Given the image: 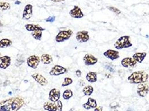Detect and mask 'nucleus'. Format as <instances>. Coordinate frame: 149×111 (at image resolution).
Segmentation results:
<instances>
[{
  "label": "nucleus",
  "mask_w": 149,
  "mask_h": 111,
  "mask_svg": "<svg viewBox=\"0 0 149 111\" xmlns=\"http://www.w3.org/2000/svg\"><path fill=\"white\" fill-rule=\"evenodd\" d=\"M24 104L21 97H13L0 102V111H19Z\"/></svg>",
  "instance_id": "1"
},
{
  "label": "nucleus",
  "mask_w": 149,
  "mask_h": 111,
  "mask_svg": "<svg viewBox=\"0 0 149 111\" xmlns=\"http://www.w3.org/2000/svg\"><path fill=\"white\" fill-rule=\"evenodd\" d=\"M149 79V74L143 71L134 72L127 78L128 81L131 84L145 83Z\"/></svg>",
  "instance_id": "2"
},
{
  "label": "nucleus",
  "mask_w": 149,
  "mask_h": 111,
  "mask_svg": "<svg viewBox=\"0 0 149 111\" xmlns=\"http://www.w3.org/2000/svg\"><path fill=\"white\" fill-rule=\"evenodd\" d=\"M115 48L122 50L128 48L132 46V44L130 41V37L128 36H123L119 38L114 44Z\"/></svg>",
  "instance_id": "3"
},
{
  "label": "nucleus",
  "mask_w": 149,
  "mask_h": 111,
  "mask_svg": "<svg viewBox=\"0 0 149 111\" xmlns=\"http://www.w3.org/2000/svg\"><path fill=\"white\" fill-rule=\"evenodd\" d=\"M73 35V31L71 30H62L59 32L55 37V41L58 43L63 42L70 38Z\"/></svg>",
  "instance_id": "4"
},
{
  "label": "nucleus",
  "mask_w": 149,
  "mask_h": 111,
  "mask_svg": "<svg viewBox=\"0 0 149 111\" xmlns=\"http://www.w3.org/2000/svg\"><path fill=\"white\" fill-rule=\"evenodd\" d=\"M28 66L33 69H37L40 62V58L36 55L30 56L26 59Z\"/></svg>",
  "instance_id": "5"
},
{
  "label": "nucleus",
  "mask_w": 149,
  "mask_h": 111,
  "mask_svg": "<svg viewBox=\"0 0 149 111\" xmlns=\"http://www.w3.org/2000/svg\"><path fill=\"white\" fill-rule=\"evenodd\" d=\"M67 72V70L66 68L60 65H56L53 67L50 70L49 74L51 76H59L61 74H64Z\"/></svg>",
  "instance_id": "6"
},
{
  "label": "nucleus",
  "mask_w": 149,
  "mask_h": 111,
  "mask_svg": "<svg viewBox=\"0 0 149 111\" xmlns=\"http://www.w3.org/2000/svg\"><path fill=\"white\" fill-rule=\"evenodd\" d=\"M76 39L79 43H84L87 42L89 40L88 31L85 30L78 31L76 35Z\"/></svg>",
  "instance_id": "7"
},
{
  "label": "nucleus",
  "mask_w": 149,
  "mask_h": 111,
  "mask_svg": "<svg viewBox=\"0 0 149 111\" xmlns=\"http://www.w3.org/2000/svg\"><path fill=\"white\" fill-rule=\"evenodd\" d=\"M149 92V86L148 84H139L137 88V93L141 97H145Z\"/></svg>",
  "instance_id": "8"
},
{
  "label": "nucleus",
  "mask_w": 149,
  "mask_h": 111,
  "mask_svg": "<svg viewBox=\"0 0 149 111\" xmlns=\"http://www.w3.org/2000/svg\"><path fill=\"white\" fill-rule=\"evenodd\" d=\"M61 96V92L57 89H52L49 93V99L52 102H57Z\"/></svg>",
  "instance_id": "9"
},
{
  "label": "nucleus",
  "mask_w": 149,
  "mask_h": 111,
  "mask_svg": "<svg viewBox=\"0 0 149 111\" xmlns=\"http://www.w3.org/2000/svg\"><path fill=\"white\" fill-rule=\"evenodd\" d=\"M83 61L84 62L85 65L88 66L95 65L98 62V59L93 54H86L83 58Z\"/></svg>",
  "instance_id": "10"
},
{
  "label": "nucleus",
  "mask_w": 149,
  "mask_h": 111,
  "mask_svg": "<svg viewBox=\"0 0 149 111\" xmlns=\"http://www.w3.org/2000/svg\"><path fill=\"white\" fill-rule=\"evenodd\" d=\"M31 77L42 86H46L48 84L47 79L42 74L38 73H34L31 75Z\"/></svg>",
  "instance_id": "11"
},
{
  "label": "nucleus",
  "mask_w": 149,
  "mask_h": 111,
  "mask_svg": "<svg viewBox=\"0 0 149 111\" xmlns=\"http://www.w3.org/2000/svg\"><path fill=\"white\" fill-rule=\"evenodd\" d=\"M121 65L125 68H133L136 66L137 62L132 57H125L121 61Z\"/></svg>",
  "instance_id": "12"
},
{
  "label": "nucleus",
  "mask_w": 149,
  "mask_h": 111,
  "mask_svg": "<svg viewBox=\"0 0 149 111\" xmlns=\"http://www.w3.org/2000/svg\"><path fill=\"white\" fill-rule=\"evenodd\" d=\"M69 14L74 18H81L84 16L81 9L78 6H74L73 8L71 10Z\"/></svg>",
  "instance_id": "13"
},
{
  "label": "nucleus",
  "mask_w": 149,
  "mask_h": 111,
  "mask_svg": "<svg viewBox=\"0 0 149 111\" xmlns=\"http://www.w3.org/2000/svg\"><path fill=\"white\" fill-rule=\"evenodd\" d=\"M119 53L117 51H115L113 50H108L105 52L103 53V55L107 57V59L112 60V61H114L116 59H118L119 58Z\"/></svg>",
  "instance_id": "14"
},
{
  "label": "nucleus",
  "mask_w": 149,
  "mask_h": 111,
  "mask_svg": "<svg viewBox=\"0 0 149 111\" xmlns=\"http://www.w3.org/2000/svg\"><path fill=\"white\" fill-rule=\"evenodd\" d=\"M33 15V6L30 4L26 5L24 9L23 12V19L29 20L31 18Z\"/></svg>",
  "instance_id": "15"
},
{
  "label": "nucleus",
  "mask_w": 149,
  "mask_h": 111,
  "mask_svg": "<svg viewBox=\"0 0 149 111\" xmlns=\"http://www.w3.org/2000/svg\"><path fill=\"white\" fill-rule=\"evenodd\" d=\"M11 57L8 56H2L0 58V68L5 69L11 65Z\"/></svg>",
  "instance_id": "16"
},
{
  "label": "nucleus",
  "mask_w": 149,
  "mask_h": 111,
  "mask_svg": "<svg viewBox=\"0 0 149 111\" xmlns=\"http://www.w3.org/2000/svg\"><path fill=\"white\" fill-rule=\"evenodd\" d=\"M83 107L86 110H90L91 108H95L97 107V103L95 99L92 98H89L87 102L85 104H83Z\"/></svg>",
  "instance_id": "17"
},
{
  "label": "nucleus",
  "mask_w": 149,
  "mask_h": 111,
  "mask_svg": "<svg viewBox=\"0 0 149 111\" xmlns=\"http://www.w3.org/2000/svg\"><path fill=\"white\" fill-rule=\"evenodd\" d=\"M25 27L28 31H31V32H33L35 31H43L46 30L44 28H43L39 25H35V24H26L25 25Z\"/></svg>",
  "instance_id": "18"
},
{
  "label": "nucleus",
  "mask_w": 149,
  "mask_h": 111,
  "mask_svg": "<svg viewBox=\"0 0 149 111\" xmlns=\"http://www.w3.org/2000/svg\"><path fill=\"white\" fill-rule=\"evenodd\" d=\"M146 56H147V53L145 52L136 53L133 54L132 58L136 61V62L142 63Z\"/></svg>",
  "instance_id": "19"
},
{
  "label": "nucleus",
  "mask_w": 149,
  "mask_h": 111,
  "mask_svg": "<svg viewBox=\"0 0 149 111\" xmlns=\"http://www.w3.org/2000/svg\"><path fill=\"white\" fill-rule=\"evenodd\" d=\"M40 61L44 65H49L53 62V57L48 54H43L40 56Z\"/></svg>",
  "instance_id": "20"
},
{
  "label": "nucleus",
  "mask_w": 149,
  "mask_h": 111,
  "mask_svg": "<svg viewBox=\"0 0 149 111\" xmlns=\"http://www.w3.org/2000/svg\"><path fill=\"white\" fill-rule=\"evenodd\" d=\"M43 108L44 110L48 111H57V104L55 102H47L44 104Z\"/></svg>",
  "instance_id": "21"
},
{
  "label": "nucleus",
  "mask_w": 149,
  "mask_h": 111,
  "mask_svg": "<svg viewBox=\"0 0 149 111\" xmlns=\"http://www.w3.org/2000/svg\"><path fill=\"white\" fill-rule=\"evenodd\" d=\"M86 80L90 83H94L97 81V74L95 72H89L86 76Z\"/></svg>",
  "instance_id": "22"
},
{
  "label": "nucleus",
  "mask_w": 149,
  "mask_h": 111,
  "mask_svg": "<svg viewBox=\"0 0 149 111\" xmlns=\"http://www.w3.org/2000/svg\"><path fill=\"white\" fill-rule=\"evenodd\" d=\"M12 44V42L8 38H3L0 40V48H6L11 46Z\"/></svg>",
  "instance_id": "23"
},
{
  "label": "nucleus",
  "mask_w": 149,
  "mask_h": 111,
  "mask_svg": "<svg viewBox=\"0 0 149 111\" xmlns=\"http://www.w3.org/2000/svg\"><path fill=\"white\" fill-rule=\"evenodd\" d=\"M93 91H94V89L90 85H88L86 87H84V89H82V92H83L84 95L86 96H91L93 94Z\"/></svg>",
  "instance_id": "24"
},
{
  "label": "nucleus",
  "mask_w": 149,
  "mask_h": 111,
  "mask_svg": "<svg viewBox=\"0 0 149 111\" xmlns=\"http://www.w3.org/2000/svg\"><path fill=\"white\" fill-rule=\"evenodd\" d=\"M32 37H33L35 40L41 41L42 37V31H35L31 32Z\"/></svg>",
  "instance_id": "25"
},
{
  "label": "nucleus",
  "mask_w": 149,
  "mask_h": 111,
  "mask_svg": "<svg viewBox=\"0 0 149 111\" xmlns=\"http://www.w3.org/2000/svg\"><path fill=\"white\" fill-rule=\"evenodd\" d=\"M73 96V92L71 89H66L63 93V98L65 100H69Z\"/></svg>",
  "instance_id": "26"
},
{
  "label": "nucleus",
  "mask_w": 149,
  "mask_h": 111,
  "mask_svg": "<svg viewBox=\"0 0 149 111\" xmlns=\"http://www.w3.org/2000/svg\"><path fill=\"white\" fill-rule=\"evenodd\" d=\"M11 8L10 3L6 2H0V11H4Z\"/></svg>",
  "instance_id": "27"
},
{
  "label": "nucleus",
  "mask_w": 149,
  "mask_h": 111,
  "mask_svg": "<svg viewBox=\"0 0 149 111\" xmlns=\"http://www.w3.org/2000/svg\"><path fill=\"white\" fill-rule=\"evenodd\" d=\"M72 83H73V80L72 78H71L70 77H65L64 81L63 82L61 86L63 87H64L70 85Z\"/></svg>",
  "instance_id": "28"
},
{
  "label": "nucleus",
  "mask_w": 149,
  "mask_h": 111,
  "mask_svg": "<svg viewBox=\"0 0 149 111\" xmlns=\"http://www.w3.org/2000/svg\"><path fill=\"white\" fill-rule=\"evenodd\" d=\"M107 8L110 11L113 12L114 13H115L116 15H119L121 14V11L117 8L115 7H113V6H108Z\"/></svg>",
  "instance_id": "29"
},
{
  "label": "nucleus",
  "mask_w": 149,
  "mask_h": 111,
  "mask_svg": "<svg viewBox=\"0 0 149 111\" xmlns=\"http://www.w3.org/2000/svg\"><path fill=\"white\" fill-rule=\"evenodd\" d=\"M57 110L58 111H62L63 105L61 101L58 100L57 102Z\"/></svg>",
  "instance_id": "30"
},
{
  "label": "nucleus",
  "mask_w": 149,
  "mask_h": 111,
  "mask_svg": "<svg viewBox=\"0 0 149 111\" xmlns=\"http://www.w3.org/2000/svg\"><path fill=\"white\" fill-rule=\"evenodd\" d=\"M55 17L52 16H49L47 18H46V21L47 22H51V23H52V22L55 21Z\"/></svg>",
  "instance_id": "31"
},
{
  "label": "nucleus",
  "mask_w": 149,
  "mask_h": 111,
  "mask_svg": "<svg viewBox=\"0 0 149 111\" xmlns=\"http://www.w3.org/2000/svg\"><path fill=\"white\" fill-rule=\"evenodd\" d=\"M105 68L107 69V70H108V71H109L110 72H114V68L112 67V66H110V65H106L105 67Z\"/></svg>",
  "instance_id": "32"
},
{
  "label": "nucleus",
  "mask_w": 149,
  "mask_h": 111,
  "mask_svg": "<svg viewBox=\"0 0 149 111\" xmlns=\"http://www.w3.org/2000/svg\"><path fill=\"white\" fill-rule=\"evenodd\" d=\"M75 74L78 77H81V74H82V72L80 69H78L75 71Z\"/></svg>",
  "instance_id": "33"
},
{
  "label": "nucleus",
  "mask_w": 149,
  "mask_h": 111,
  "mask_svg": "<svg viewBox=\"0 0 149 111\" xmlns=\"http://www.w3.org/2000/svg\"><path fill=\"white\" fill-rule=\"evenodd\" d=\"M94 111H103V107L102 106H98L95 108Z\"/></svg>",
  "instance_id": "34"
},
{
  "label": "nucleus",
  "mask_w": 149,
  "mask_h": 111,
  "mask_svg": "<svg viewBox=\"0 0 149 111\" xmlns=\"http://www.w3.org/2000/svg\"><path fill=\"white\" fill-rule=\"evenodd\" d=\"M51 1H53L54 2H62L65 0H51Z\"/></svg>",
  "instance_id": "35"
},
{
  "label": "nucleus",
  "mask_w": 149,
  "mask_h": 111,
  "mask_svg": "<svg viewBox=\"0 0 149 111\" xmlns=\"http://www.w3.org/2000/svg\"><path fill=\"white\" fill-rule=\"evenodd\" d=\"M21 3V2H20V1H16L15 2V4H18V5H19V4H20Z\"/></svg>",
  "instance_id": "36"
},
{
  "label": "nucleus",
  "mask_w": 149,
  "mask_h": 111,
  "mask_svg": "<svg viewBox=\"0 0 149 111\" xmlns=\"http://www.w3.org/2000/svg\"><path fill=\"white\" fill-rule=\"evenodd\" d=\"M3 26V23H2V22L0 21V27H2Z\"/></svg>",
  "instance_id": "37"
},
{
  "label": "nucleus",
  "mask_w": 149,
  "mask_h": 111,
  "mask_svg": "<svg viewBox=\"0 0 149 111\" xmlns=\"http://www.w3.org/2000/svg\"><path fill=\"white\" fill-rule=\"evenodd\" d=\"M0 58H1V56H0Z\"/></svg>",
  "instance_id": "38"
},
{
  "label": "nucleus",
  "mask_w": 149,
  "mask_h": 111,
  "mask_svg": "<svg viewBox=\"0 0 149 111\" xmlns=\"http://www.w3.org/2000/svg\"></svg>",
  "instance_id": "39"
}]
</instances>
